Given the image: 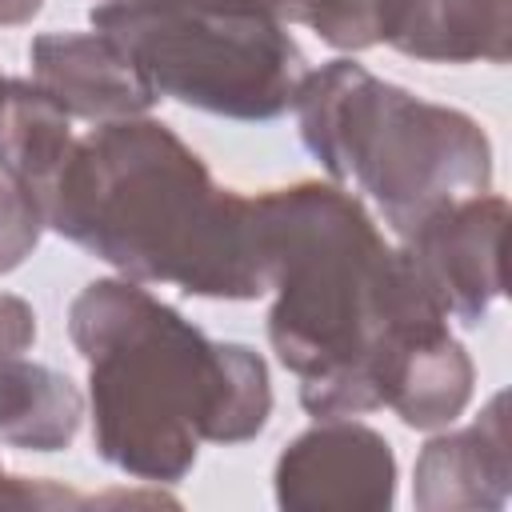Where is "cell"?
I'll return each mask as SVG.
<instances>
[{"label":"cell","mask_w":512,"mask_h":512,"mask_svg":"<svg viewBox=\"0 0 512 512\" xmlns=\"http://www.w3.org/2000/svg\"><path fill=\"white\" fill-rule=\"evenodd\" d=\"M0 88H4V76H0Z\"/></svg>","instance_id":"18"},{"label":"cell","mask_w":512,"mask_h":512,"mask_svg":"<svg viewBox=\"0 0 512 512\" xmlns=\"http://www.w3.org/2000/svg\"><path fill=\"white\" fill-rule=\"evenodd\" d=\"M272 488L284 512H384L396 500V452L360 420L320 416L284 444Z\"/></svg>","instance_id":"7"},{"label":"cell","mask_w":512,"mask_h":512,"mask_svg":"<svg viewBox=\"0 0 512 512\" xmlns=\"http://www.w3.org/2000/svg\"><path fill=\"white\" fill-rule=\"evenodd\" d=\"M84 392L56 368L8 356L0 360V440L24 452H60L76 440Z\"/></svg>","instance_id":"12"},{"label":"cell","mask_w":512,"mask_h":512,"mask_svg":"<svg viewBox=\"0 0 512 512\" xmlns=\"http://www.w3.org/2000/svg\"><path fill=\"white\" fill-rule=\"evenodd\" d=\"M252 204L272 292L268 344L300 380L304 412L392 408L416 432L448 428L472 400V356L360 196L300 180Z\"/></svg>","instance_id":"1"},{"label":"cell","mask_w":512,"mask_h":512,"mask_svg":"<svg viewBox=\"0 0 512 512\" xmlns=\"http://www.w3.org/2000/svg\"><path fill=\"white\" fill-rule=\"evenodd\" d=\"M272 12L284 24L312 28L340 52H364L388 44L400 0H272Z\"/></svg>","instance_id":"13"},{"label":"cell","mask_w":512,"mask_h":512,"mask_svg":"<svg viewBox=\"0 0 512 512\" xmlns=\"http://www.w3.org/2000/svg\"><path fill=\"white\" fill-rule=\"evenodd\" d=\"M504 224L508 200L480 192L436 208L400 240V252L412 264L420 288L448 320L464 328H476L504 296Z\"/></svg>","instance_id":"6"},{"label":"cell","mask_w":512,"mask_h":512,"mask_svg":"<svg viewBox=\"0 0 512 512\" xmlns=\"http://www.w3.org/2000/svg\"><path fill=\"white\" fill-rule=\"evenodd\" d=\"M32 80L72 116L96 124L148 116L156 92L132 64V56L100 28L92 32H44L28 44Z\"/></svg>","instance_id":"8"},{"label":"cell","mask_w":512,"mask_h":512,"mask_svg":"<svg viewBox=\"0 0 512 512\" xmlns=\"http://www.w3.org/2000/svg\"><path fill=\"white\" fill-rule=\"evenodd\" d=\"M44 228L40 204L0 172V276L16 272L36 252Z\"/></svg>","instance_id":"15"},{"label":"cell","mask_w":512,"mask_h":512,"mask_svg":"<svg viewBox=\"0 0 512 512\" xmlns=\"http://www.w3.org/2000/svg\"><path fill=\"white\" fill-rule=\"evenodd\" d=\"M508 396L496 392L464 428L440 432L420 448L412 500L420 512H496L508 504Z\"/></svg>","instance_id":"9"},{"label":"cell","mask_w":512,"mask_h":512,"mask_svg":"<svg viewBox=\"0 0 512 512\" xmlns=\"http://www.w3.org/2000/svg\"><path fill=\"white\" fill-rule=\"evenodd\" d=\"M68 336L88 364L96 456L136 484H180L200 444L256 440L272 416L264 356L204 336L140 280L84 284L68 304Z\"/></svg>","instance_id":"2"},{"label":"cell","mask_w":512,"mask_h":512,"mask_svg":"<svg viewBox=\"0 0 512 512\" xmlns=\"http://www.w3.org/2000/svg\"><path fill=\"white\" fill-rule=\"evenodd\" d=\"M44 0H0V28H20L32 16H40Z\"/></svg>","instance_id":"17"},{"label":"cell","mask_w":512,"mask_h":512,"mask_svg":"<svg viewBox=\"0 0 512 512\" xmlns=\"http://www.w3.org/2000/svg\"><path fill=\"white\" fill-rule=\"evenodd\" d=\"M304 148L332 184L376 204L404 240L436 208L492 192V140L460 108L432 104L356 60H328L296 88Z\"/></svg>","instance_id":"4"},{"label":"cell","mask_w":512,"mask_h":512,"mask_svg":"<svg viewBox=\"0 0 512 512\" xmlns=\"http://www.w3.org/2000/svg\"><path fill=\"white\" fill-rule=\"evenodd\" d=\"M36 344V312L28 300L0 292V360L24 356Z\"/></svg>","instance_id":"16"},{"label":"cell","mask_w":512,"mask_h":512,"mask_svg":"<svg viewBox=\"0 0 512 512\" xmlns=\"http://www.w3.org/2000/svg\"><path fill=\"white\" fill-rule=\"evenodd\" d=\"M92 28L132 56L156 100L228 120L284 116L308 72L288 24L252 0H100Z\"/></svg>","instance_id":"5"},{"label":"cell","mask_w":512,"mask_h":512,"mask_svg":"<svg viewBox=\"0 0 512 512\" xmlns=\"http://www.w3.org/2000/svg\"><path fill=\"white\" fill-rule=\"evenodd\" d=\"M388 48L424 64H504L512 0H400Z\"/></svg>","instance_id":"10"},{"label":"cell","mask_w":512,"mask_h":512,"mask_svg":"<svg viewBox=\"0 0 512 512\" xmlns=\"http://www.w3.org/2000/svg\"><path fill=\"white\" fill-rule=\"evenodd\" d=\"M44 224L140 284H172L204 300L268 292L252 196L220 188L208 164L152 116L76 136Z\"/></svg>","instance_id":"3"},{"label":"cell","mask_w":512,"mask_h":512,"mask_svg":"<svg viewBox=\"0 0 512 512\" xmlns=\"http://www.w3.org/2000/svg\"><path fill=\"white\" fill-rule=\"evenodd\" d=\"M76 148L72 116L36 84L4 80L0 88V172L20 184L44 212Z\"/></svg>","instance_id":"11"},{"label":"cell","mask_w":512,"mask_h":512,"mask_svg":"<svg viewBox=\"0 0 512 512\" xmlns=\"http://www.w3.org/2000/svg\"><path fill=\"white\" fill-rule=\"evenodd\" d=\"M104 504H176L164 492H104V496H84L52 480H28L12 476L0 464V508H104Z\"/></svg>","instance_id":"14"}]
</instances>
